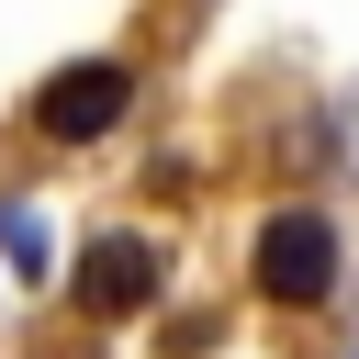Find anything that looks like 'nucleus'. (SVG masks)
Listing matches in <instances>:
<instances>
[{
	"mask_svg": "<svg viewBox=\"0 0 359 359\" xmlns=\"http://www.w3.org/2000/svg\"><path fill=\"white\" fill-rule=\"evenodd\" d=\"M247 269H258V292H269L280 314H314V303L337 292V224H325L314 202H292V213L258 224V258H247Z\"/></svg>",
	"mask_w": 359,
	"mask_h": 359,
	"instance_id": "f257e3e1",
	"label": "nucleus"
},
{
	"mask_svg": "<svg viewBox=\"0 0 359 359\" xmlns=\"http://www.w3.org/2000/svg\"><path fill=\"white\" fill-rule=\"evenodd\" d=\"M123 101H135V67L79 56V67H56V79L34 90V135H45V146H101V135L123 123Z\"/></svg>",
	"mask_w": 359,
	"mask_h": 359,
	"instance_id": "f03ea898",
	"label": "nucleus"
},
{
	"mask_svg": "<svg viewBox=\"0 0 359 359\" xmlns=\"http://www.w3.org/2000/svg\"><path fill=\"white\" fill-rule=\"evenodd\" d=\"M157 236H90L79 247V314H101V325H123V314H146L157 303Z\"/></svg>",
	"mask_w": 359,
	"mask_h": 359,
	"instance_id": "7ed1b4c3",
	"label": "nucleus"
}]
</instances>
